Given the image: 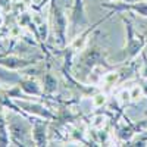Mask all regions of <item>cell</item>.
Instances as JSON below:
<instances>
[{"mask_svg":"<svg viewBox=\"0 0 147 147\" xmlns=\"http://www.w3.org/2000/svg\"><path fill=\"white\" fill-rule=\"evenodd\" d=\"M44 85H46V90L47 91H53V90H56V80L52 75H46Z\"/></svg>","mask_w":147,"mask_h":147,"instance_id":"obj_7","label":"cell"},{"mask_svg":"<svg viewBox=\"0 0 147 147\" xmlns=\"http://www.w3.org/2000/svg\"><path fill=\"white\" fill-rule=\"evenodd\" d=\"M44 125H37L35 128V134H34V137H35V141L38 143V144H44L46 143V138H44Z\"/></svg>","mask_w":147,"mask_h":147,"instance_id":"obj_6","label":"cell"},{"mask_svg":"<svg viewBox=\"0 0 147 147\" xmlns=\"http://www.w3.org/2000/svg\"><path fill=\"white\" fill-rule=\"evenodd\" d=\"M10 129H12V134L18 138H24L27 134V127L24 125L22 122H19V124H12Z\"/></svg>","mask_w":147,"mask_h":147,"instance_id":"obj_5","label":"cell"},{"mask_svg":"<svg viewBox=\"0 0 147 147\" xmlns=\"http://www.w3.org/2000/svg\"><path fill=\"white\" fill-rule=\"evenodd\" d=\"M127 2H147V0H127Z\"/></svg>","mask_w":147,"mask_h":147,"instance_id":"obj_9","label":"cell"},{"mask_svg":"<svg viewBox=\"0 0 147 147\" xmlns=\"http://www.w3.org/2000/svg\"><path fill=\"white\" fill-rule=\"evenodd\" d=\"M99 60H102V56H100V53L96 50V49H93V50H90V52H87L84 55V57H82V62H84V65H87L88 68L90 66H94Z\"/></svg>","mask_w":147,"mask_h":147,"instance_id":"obj_4","label":"cell"},{"mask_svg":"<svg viewBox=\"0 0 147 147\" xmlns=\"http://www.w3.org/2000/svg\"><path fill=\"white\" fill-rule=\"evenodd\" d=\"M5 122H3V118L0 116V146H6L7 143V138H6V132H5Z\"/></svg>","mask_w":147,"mask_h":147,"instance_id":"obj_8","label":"cell"},{"mask_svg":"<svg viewBox=\"0 0 147 147\" xmlns=\"http://www.w3.org/2000/svg\"><path fill=\"white\" fill-rule=\"evenodd\" d=\"M87 22L84 18V10H82V3L81 0H75V7H74V25H81V24Z\"/></svg>","mask_w":147,"mask_h":147,"instance_id":"obj_3","label":"cell"},{"mask_svg":"<svg viewBox=\"0 0 147 147\" xmlns=\"http://www.w3.org/2000/svg\"><path fill=\"white\" fill-rule=\"evenodd\" d=\"M103 6L106 7H110L113 10H132L136 13L141 15V16H147V3L146 2H122V3H116V5H112V3H103Z\"/></svg>","mask_w":147,"mask_h":147,"instance_id":"obj_2","label":"cell"},{"mask_svg":"<svg viewBox=\"0 0 147 147\" xmlns=\"http://www.w3.org/2000/svg\"><path fill=\"white\" fill-rule=\"evenodd\" d=\"M125 24H127V31H128V44H127V49H125V55H127V57H134L136 55H138V52L144 47L146 41H144L143 37L136 35V32L132 30V25L128 21H125Z\"/></svg>","mask_w":147,"mask_h":147,"instance_id":"obj_1","label":"cell"}]
</instances>
